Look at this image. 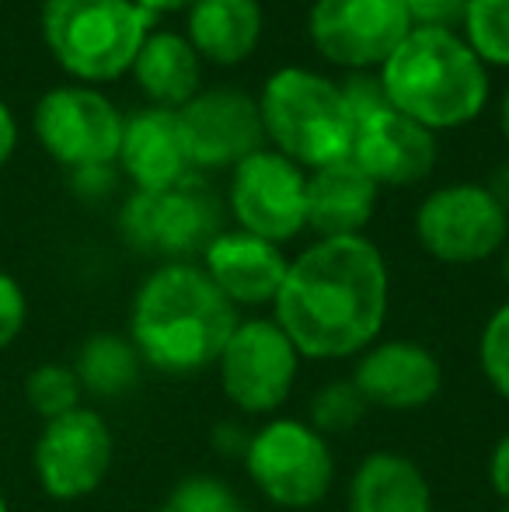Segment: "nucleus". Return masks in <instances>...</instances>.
Here are the masks:
<instances>
[{
	"label": "nucleus",
	"mask_w": 509,
	"mask_h": 512,
	"mask_svg": "<svg viewBox=\"0 0 509 512\" xmlns=\"http://www.w3.org/2000/svg\"><path fill=\"white\" fill-rule=\"evenodd\" d=\"M387 304L391 279L381 248L363 234L321 237L290 262L272 321L304 359L332 363L377 342Z\"/></svg>",
	"instance_id": "obj_1"
},
{
	"label": "nucleus",
	"mask_w": 509,
	"mask_h": 512,
	"mask_svg": "<svg viewBox=\"0 0 509 512\" xmlns=\"http://www.w3.org/2000/svg\"><path fill=\"white\" fill-rule=\"evenodd\" d=\"M238 321V307L213 286L203 265L164 262L136 290L129 342L143 366L168 377H196L217 366Z\"/></svg>",
	"instance_id": "obj_2"
},
{
	"label": "nucleus",
	"mask_w": 509,
	"mask_h": 512,
	"mask_svg": "<svg viewBox=\"0 0 509 512\" xmlns=\"http://www.w3.org/2000/svg\"><path fill=\"white\" fill-rule=\"evenodd\" d=\"M381 84L391 108L426 129L471 122L489 98L485 63L450 28H419L384 60Z\"/></svg>",
	"instance_id": "obj_3"
},
{
	"label": "nucleus",
	"mask_w": 509,
	"mask_h": 512,
	"mask_svg": "<svg viewBox=\"0 0 509 512\" xmlns=\"http://www.w3.org/2000/svg\"><path fill=\"white\" fill-rule=\"evenodd\" d=\"M262 129L283 157L300 168H325L346 161L353 147V115L339 84L304 67H283L262 91Z\"/></svg>",
	"instance_id": "obj_4"
},
{
	"label": "nucleus",
	"mask_w": 509,
	"mask_h": 512,
	"mask_svg": "<svg viewBox=\"0 0 509 512\" xmlns=\"http://www.w3.org/2000/svg\"><path fill=\"white\" fill-rule=\"evenodd\" d=\"M147 11L133 0H46L42 39L53 60L81 81H116L133 67L150 35Z\"/></svg>",
	"instance_id": "obj_5"
},
{
	"label": "nucleus",
	"mask_w": 509,
	"mask_h": 512,
	"mask_svg": "<svg viewBox=\"0 0 509 512\" xmlns=\"http://www.w3.org/2000/svg\"><path fill=\"white\" fill-rule=\"evenodd\" d=\"M245 471L272 506L311 509L332 488L335 460L318 429L300 418H272L252 432Z\"/></svg>",
	"instance_id": "obj_6"
},
{
	"label": "nucleus",
	"mask_w": 509,
	"mask_h": 512,
	"mask_svg": "<svg viewBox=\"0 0 509 512\" xmlns=\"http://www.w3.org/2000/svg\"><path fill=\"white\" fill-rule=\"evenodd\" d=\"M220 220L224 213L217 196L192 175L164 192L136 189L119 213V230L133 251L168 262H189L192 255L210 248V241L220 234Z\"/></svg>",
	"instance_id": "obj_7"
},
{
	"label": "nucleus",
	"mask_w": 509,
	"mask_h": 512,
	"mask_svg": "<svg viewBox=\"0 0 509 512\" xmlns=\"http://www.w3.org/2000/svg\"><path fill=\"white\" fill-rule=\"evenodd\" d=\"M300 352L272 317L238 321L217 359L227 401L245 415H269L283 408L300 373Z\"/></svg>",
	"instance_id": "obj_8"
},
{
	"label": "nucleus",
	"mask_w": 509,
	"mask_h": 512,
	"mask_svg": "<svg viewBox=\"0 0 509 512\" xmlns=\"http://www.w3.org/2000/svg\"><path fill=\"white\" fill-rule=\"evenodd\" d=\"M415 237L436 262L475 265L506 244L509 209L485 185H443L422 199L415 213Z\"/></svg>",
	"instance_id": "obj_9"
},
{
	"label": "nucleus",
	"mask_w": 509,
	"mask_h": 512,
	"mask_svg": "<svg viewBox=\"0 0 509 512\" xmlns=\"http://www.w3.org/2000/svg\"><path fill=\"white\" fill-rule=\"evenodd\" d=\"M126 119L95 88L67 84L35 105V136L70 171L109 168L119 161Z\"/></svg>",
	"instance_id": "obj_10"
},
{
	"label": "nucleus",
	"mask_w": 509,
	"mask_h": 512,
	"mask_svg": "<svg viewBox=\"0 0 509 512\" xmlns=\"http://www.w3.org/2000/svg\"><path fill=\"white\" fill-rule=\"evenodd\" d=\"M307 25L321 56L346 70H381L415 28L405 0H314Z\"/></svg>",
	"instance_id": "obj_11"
},
{
	"label": "nucleus",
	"mask_w": 509,
	"mask_h": 512,
	"mask_svg": "<svg viewBox=\"0 0 509 512\" xmlns=\"http://www.w3.org/2000/svg\"><path fill=\"white\" fill-rule=\"evenodd\" d=\"M231 209L238 230L283 244L307 227V175L279 150H255L234 168Z\"/></svg>",
	"instance_id": "obj_12"
},
{
	"label": "nucleus",
	"mask_w": 509,
	"mask_h": 512,
	"mask_svg": "<svg viewBox=\"0 0 509 512\" xmlns=\"http://www.w3.org/2000/svg\"><path fill=\"white\" fill-rule=\"evenodd\" d=\"M112 467V432L91 408H77L42 425L35 439V478L49 499L91 495Z\"/></svg>",
	"instance_id": "obj_13"
},
{
	"label": "nucleus",
	"mask_w": 509,
	"mask_h": 512,
	"mask_svg": "<svg viewBox=\"0 0 509 512\" xmlns=\"http://www.w3.org/2000/svg\"><path fill=\"white\" fill-rule=\"evenodd\" d=\"M178 119L189 140L192 168H238L245 157L262 150V112L245 91H199L189 105L178 108Z\"/></svg>",
	"instance_id": "obj_14"
},
{
	"label": "nucleus",
	"mask_w": 509,
	"mask_h": 512,
	"mask_svg": "<svg viewBox=\"0 0 509 512\" xmlns=\"http://www.w3.org/2000/svg\"><path fill=\"white\" fill-rule=\"evenodd\" d=\"M353 384L370 408L415 411L436 401L443 387V366L422 342L387 338L360 352Z\"/></svg>",
	"instance_id": "obj_15"
},
{
	"label": "nucleus",
	"mask_w": 509,
	"mask_h": 512,
	"mask_svg": "<svg viewBox=\"0 0 509 512\" xmlns=\"http://www.w3.org/2000/svg\"><path fill=\"white\" fill-rule=\"evenodd\" d=\"M349 161L360 164L377 185H415L433 171L436 136L387 105L356 122Z\"/></svg>",
	"instance_id": "obj_16"
},
{
	"label": "nucleus",
	"mask_w": 509,
	"mask_h": 512,
	"mask_svg": "<svg viewBox=\"0 0 509 512\" xmlns=\"http://www.w3.org/2000/svg\"><path fill=\"white\" fill-rule=\"evenodd\" d=\"M286 269L283 248L248 230H220L203 251V272L234 307L276 304Z\"/></svg>",
	"instance_id": "obj_17"
},
{
	"label": "nucleus",
	"mask_w": 509,
	"mask_h": 512,
	"mask_svg": "<svg viewBox=\"0 0 509 512\" xmlns=\"http://www.w3.org/2000/svg\"><path fill=\"white\" fill-rule=\"evenodd\" d=\"M119 161L140 192H164L192 178L189 140L175 108L154 105L126 119Z\"/></svg>",
	"instance_id": "obj_18"
},
{
	"label": "nucleus",
	"mask_w": 509,
	"mask_h": 512,
	"mask_svg": "<svg viewBox=\"0 0 509 512\" xmlns=\"http://www.w3.org/2000/svg\"><path fill=\"white\" fill-rule=\"evenodd\" d=\"M381 185L346 157L307 175V227L321 237H360Z\"/></svg>",
	"instance_id": "obj_19"
},
{
	"label": "nucleus",
	"mask_w": 509,
	"mask_h": 512,
	"mask_svg": "<svg viewBox=\"0 0 509 512\" xmlns=\"http://www.w3.org/2000/svg\"><path fill=\"white\" fill-rule=\"evenodd\" d=\"M349 512H433V488L405 453H370L349 478Z\"/></svg>",
	"instance_id": "obj_20"
},
{
	"label": "nucleus",
	"mask_w": 509,
	"mask_h": 512,
	"mask_svg": "<svg viewBox=\"0 0 509 512\" xmlns=\"http://www.w3.org/2000/svg\"><path fill=\"white\" fill-rule=\"evenodd\" d=\"M262 39L258 0H196L189 7V42L210 63L231 67L252 56Z\"/></svg>",
	"instance_id": "obj_21"
},
{
	"label": "nucleus",
	"mask_w": 509,
	"mask_h": 512,
	"mask_svg": "<svg viewBox=\"0 0 509 512\" xmlns=\"http://www.w3.org/2000/svg\"><path fill=\"white\" fill-rule=\"evenodd\" d=\"M140 91L157 108H182L199 95V53L189 39L175 32H154L143 39L133 60Z\"/></svg>",
	"instance_id": "obj_22"
},
{
	"label": "nucleus",
	"mask_w": 509,
	"mask_h": 512,
	"mask_svg": "<svg viewBox=\"0 0 509 512\" xmlns=\"http://www.w3.org/2000/svg\"><path fill=\"white\" fill-rule=\"evenodd\" d=\"M143 370V359L136 345L123 335L112 331H98L77 352L74 373L81 387L95 398H123L136 387Z\"/></svg>",
	"instance_id": "obj_23"
},
{
	"label": "nucleus",
	"mask_w": 509,
	"mask_h": 512,
	"mask_svg": "<svg viewBox=\"0 0 509 512\" xmlns=\"http://www.w3.org/2000/svg\"><path fill=\"white\" fill-rule=\"evenodd\" d=\"M461 25L464 42L478 60L509 67V0H475Z\"/></svg>",
	"instance_id": "obj_24"
},
{
	"label": "nucleus",
	"mask_w": 509,
	"mask_h": 512,
	"mask_svg": "<svg viewBox=\"0 0 509 512\" xmlns=\"http://www.w3.org/2000/svg\"><path fill=\"white\" fill-rule=\"evenodd\" d=\"M81 394H84V387H81V380H77L74 366H63V363L35 366L25 380L28 405L39 411L46 422L81 408Z\"/></svg>",
	"instance_id": "obj_25"
},
{
	"label": "nucleus",
	"mask_w": 509,
	"mask_h": 512,
	"mask_svg": "<svg viewBox=\"0 0 509 512\" xmlns=\"http://www.w3.org/2000/svg\"><path fill=\"white\" fill-rule=\"evenodd\" d=\"M367 398L360 394V387L353 380H332L311 398L307 408V425L318 429L321 436H339V432H353L367 415Z\"/></svg>",
	"instance_id": "obj_26"
},
{
	"label": "nucleus",
	"mask_w": 509,
	"mask_h": 512,
	"mask_svg": "<svg viewBox=\"0 0 509 512\" xmlns=\"http://www.w3.org/2000/svg\"><path fill=\"white\" fill-rule=\"evenodd\" d=\"M478 363L499 398L509 401V300L485 321L478 342Z\"/></svg>",
	"instance_id": "obj_27"
},
{
	"label": "nucleus",
	"mask_w": 509,
	"mask_h": 512,
	"mask_svg": "<svg viewBox=\"0 0 509 512\" xmlns=\"http://www.w3.org/2000/svg\"><path fill=\"white\" fill-rule=\"evenodd\" d=\"M168 506L175 512H231L238 506L234 492L213 474H192V478L178 481L171 492Z\"/></svg>",
	"instance_id": "obj_28"
},
{
	"label": "nucleus",
	"mask_w": 509,
	"mask_h": 512,
	"mask_svg": "<svg viewBox=\"0 0 509 512\" xmlns=\"http://www.w3.org/2000/svg\"><path fill=\"white\" fill-rule=\"evenodd\" d=\"M339 91H342V98H346V108H349V115H353V122L367 119L377 108L391 105L384 95L381 74H370V70H349V77L339 84Z\"/></svg>",
	"instance_id": "obj_29"
},
{
	"label": "nucleus",
	"mask_w": 509,
	"mask_h": 512,
	"mask_svg": "<svg viewBox=\"0 0 509 512\" xmlns=\"http://www.w3.org/2000/svg\"><path fill=\"white\" fill-rule=\"evenodd\" d=\"M28 321V300H25V290L18 286V279L0 272V349L14 342L21 335Z\"/></svg>",
	"instance_id": "obj_30"
},
{
	"label": "nucleus",
	"mask_w": 509,
	"mask_h": 512,
	"mask_svg": "<svg viewBox=\"0 0 509 512\" xmlns=\"http://www.w3.org/2000/svg\"><path fill=\"white\" fill-rule=\"evenodd\" d=\"M408 4V14H412V25L419 28H450L461 25L468 7L475 0H405Z\"/></svg>",
	"instance_id": "obj_31"
},
{
	"label": "nucleus",
	"mask_w": 509,
	"mask_h": 512,
	"mask_svg": "<svg viewBox=\"0 0 509 512\" xmlns=\"http://www.w3.org/2000/svg\"><path fill=\"white\" fill-rule=\"evenodd\" d=\"M489 481H492V492L509 506V432L489 453Z\"/></svg>",
	"instance_id": "obj_32"
},
{
	"label": "nucleus",
	"mask_w": 509,
	"mask_h": 512,
	"mask_svg": "<svg viewBox=\"0 0 509 512\" xmlns=\"http://www.w3.org/2000/svg\"><path fill=\"white\" fill-rule=\"evenodd\" d=\"M248 443H252V432H241L234 422H220L217 432H213V446H217L224 457H241V460H245Z\"/></svg>",
	"instance_id": "obj_33"
},
{
	"label": "nucleus",
	"mask_w": 509,
	"mask_h": 512,
	"mask_svg": "<svg viewBox=\"0 0 509 512\" xmlns=\"http://www.w3.org/2000/svg\"><path fill=\"white\" fill-rule=\"evenodd\" d=\"M14 143H18V122H14L11 108L0 102V168H4V164L11 161Z\"/></svg>",
	"instance_id": "obj_34"
},
{
	"label": "nucleus",
	"mask_w": 509,
	"mask_h": 512,
	"mask_svg": "<svg viewBox=\"0 0 509 512\" xmlns=\"http://www.w3.org/2000/svg\"><path fill=\"white\" fill-rule=\"evenodd\" d=\"M140 11H147L150 18H157V14H171V11H182V7H192L196 0H133Z\"/></svg>",
	"instance_id": "obj_35"
},
{
	"label": "nucleus",
	"mask_w": 509,
	"mask_h": 512,
	"mask_svg": "<svg viewBox=\"0 0 509 512\" xmlns=\"http://www.w3.org/2000/svg\"><path fill=\"white\" fill-rule=\"evenodd\" d=\"M485 189H489L492 196H496L499 203L509 209V164H503V168H499L496 175H492V182L485 185Z\"/></svg>",
	"instance_id": "obj_36"
},
{
	"label": "nucleus",
	"mask_w": 509,
	"mask_h": 512,
	"mask_svg": "<svg viewBox=\"0 0 509 512\" xmlns=\"http://www.w3.org/2000/svg\"><path fill=\"white\" fill-rule=\"evenodd\" d=\"M499 122H503V136H506V143H509V91H506V98H503V112H499Z\"/></svg>",
	"instance_id": "obj_37"
},
{
	"label": "nucleus",
	"mask_w": 509,
	"mask_h": 512,
	"mask_svg": "<svg viewBox=\"0 0 509 512\" xmlns=\"http://www.w3.org/2000/svg\"><path fill=\"white\" fill-rule=\"evenodd\" d=\"M503 272H506V283H509V244H506V258H503Z\"/></svg>",
	"instance_id": "obj_38"
},
{
	"label": "nucleus",
	"mask_w": 509,
	"mask_h": 512,
	"mask_svg": "<svg viewBox=\"0 0 509 512\" xmlns=\"http://www.w3.org/2000/svg\"><path fill=\"white\" fill-rule=\"evenodd\" d=\"M150 512H175V509H171L168 502H164V506H157V509H150Z\"/></svg>",
	"instance_id": "obj_39"
},
{
	"label": "nucleus",
	"mask_w": 509,
	"mask_h": 512,
	"mask_svg": "<svg viewBox=\"0 0 509 512\" xmlns=\"http://www.w3.org/2000/svg\"><path fill=\"white\" fill-rule=\"evenodd\" d=\"M0 512H7V502H4V495H0Z\"/></svg>",
	"instance_id": "obj_40"
},
{
	"label": "nucleus",
	"mask_w": 509,
	"mask_h": 512,
	"mask_svg": "<svg viewBox=\"0 0 509 512\" xmlns=\"http://www.w3.org/2000/svg\"><path fill=\"white\" fill-rule=\"evenodd\" d=\"M231 512H248V509H241V506H234V509H231Z\"/></svg>",
	"instance_id": "obj_41"
},
{
	"label": "nucleus",
	"mask_w": 509,
	"mask_h": 512,
	"mask_svg": "<svg viewBox=\"0 0 509 512\" xmlns=\"http://www.w3.org/2000/svg\"><path fill=\"white\" fill-rule=\"evenodd\" d=\"M503 512H509V506H506V509H503Z\"/></svg>",
	"instance_id": "obj_42"
}]
</instances>
